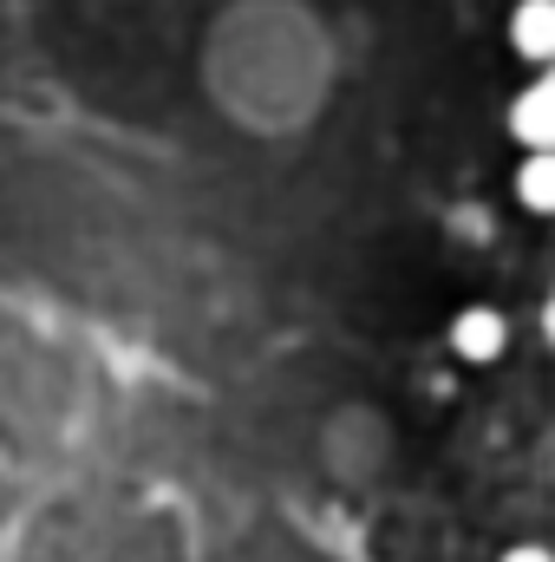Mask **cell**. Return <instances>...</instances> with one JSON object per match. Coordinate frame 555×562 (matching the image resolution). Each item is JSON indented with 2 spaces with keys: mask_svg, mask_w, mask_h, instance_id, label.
Here are the masks:
<instances>
[{
  "mask_svg": "<svg viewBox=\"0 0 555 562\" xmlns=\"http://www.w3.org/2000/svg\"><path fill=\"white\" fill-rule=\"evenodd\" d=\"M444 340H451V353H457L464 367H497V360H503V347H510V321H503V307L471 301V307H457V314H451Z\"/></svg>",
  "mask_w": 555,
  "mask_h": 562,
  "instance_id": "6da1fadb",
  "label": "cell"
},
{
  "mask_svg": "<svg viewBox=\"0 0 555 562\" xmlns=\"http://www.w3.org/2000/svg\"><path fill=\"white\" fill-rule=\"evenodd\" d=\"M510 138L523 150H555V66L510 99Z\"/></svg>",
  "mask_w": 555,
  "mask_h": 562,
  "instance_id": "7a4b0ae2",
  "label": "cell"
},
{
  "mask_svg": "<svg viewBox=\"0 0 555 562\" xmlns=\"http://www.w3.org/2000/svg\"><path fill=\"white\" fill-rule=\"evenodd\" d=\"M510 53L530 66H555V0H517L510 7Z\"/></svg>",
  "mask_w": 555,
  "mask_h": 562,
  "instance_id": "3957f363",
  "label": "cell"
},
{
  "mask_svg": "<svg viewBox=\"0 0 555 562\" xmlns=\"http://www.w3.org/2000/svg\"><path fill=\"white\" fill-rule=\"evenodd\" d=\"M517 203L530 216H555V150H523V164H517Z\"/></svg>",
  "mask_w": 555,
  "mask_h": 562,
  "instance_id": "277c9868",
  "label": "cell"
},
{
  "mask_svg": "<svg viewBox=\"0 0 555 562\" xmlns=\"http://www.w3.org/2000/svg\"><path fill=\"white\" fill-rule=\"evenodd\" d=\"M497 562H555V550H543V543H510Z\"/></svg>",
  "mask_w": 555,
  "mask_h": 562,
  "instance_id": "5b68a950",
  "label": "cell"
},
{
  "mask_svg": "<svg viewBox=\"0 0 555 562\" xmlns=\"http://www.w3.org/2000/svg\"><path fill=\"white\" fill-rule=\"evenodd\" d=\"M543 334H550V347H555V294L543 301Z\"/></svg>",
  "mask_w": 555,
  "mask_h": 562,
  "instance_id": "8992f818",
  "label": "cell"
}]
</instances>
